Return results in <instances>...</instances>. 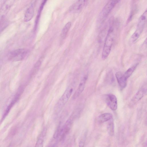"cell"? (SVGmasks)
Wrapping results in <instances>:
<instances>
[{
    "instance_id": "1",
    "label": "cell",
    "mask_w": 147,
    "mask_h": 147,
    "mask_svg": "<svg viewBox=\"0 0 147 147\" xmlns=\"http://www.w3.org/2000/svg\"><path fill=\"white\" fill-rule=\"evenodd\" d=\"M113 22L111 23L105 38L102 51V58L105 60L109 55L111 51L115 36V30Z\"/></svg>"
},
{
    "instance_id": "2",
    "label": "cell",
    "mask_w": 147,
    "mask_h": 147,
    "mask_svg": "<svg viewBox=\"0 0 147 147\" xmlns=\"http://www.w3.org/2000/svg\"><path fill=\"white\" fill-rule=\"evenodd\" d=\"M119 1V0H110L106 3L97 18L99 24H101L104 22L113 9Z\"/></svg>"
},
{
    "instance_id": "3",
    "label": "cell",
    "mask_w": 147,
    "mask_h": 147,
    "mask_svg": "<svg viewBox=\"0 0 147 147\" xmlns=\"http://www.w3.org/2000/svg\"><path fill=\"white\" fill-rule=\"evenodd\" d=\"M72 86H69L66 89L58 101L56 106V109L60 110L66 103L73 91Z\"/></svg>"
},
{
    "instance_id": "4",
    "label": "cell",
    "mask_w": 147,
    "mask_h": 147,
    "mask_svg": "<svg viewBox=\"0 0 147 147\" xmlns=\"http://www.w3.org/2000/svg\"><path fill=\"white\" fill-rule=\"evenodd\" d=\"M28 51L25 49H19L11 52L9 55V59L13 61H19L23 59L27 56Z\"/></svg>"
},
{
    "instance_id": "5",
    "label": "cell",
    "mask_w": 147,
    "mask_h": 147,
    "mask_svg": "<svg viewBox=\"0 0 147 147\" xmlns=\"http://www.w3.org/2000/svg\"><path fill=\"white\" fill-rule=\"evenodd\" d=\"M105 101L107 105L111 110L115 111L117 109V100L115 95L111 94L106 95L105 96Z\"/></svg>"
},
{
    "instance_id": "6",
    "label": "cell",
    "mask_w": 147,
    "mask_h": 147,
    "mask_svg": "<svg viewBox=\"0 0 147 147\" xmlns=\"http://www.w3.org/2000/svg\"><path fill=\"white\" fill-rule=\"evenodd\" d=\"M146 86H143L138 90L131 99V105H135L143 98L147 90Z\"/></svg>"
},
{
    "instance_id": "7",
    "label": "cell",
    "mask_w": 147,
    "mask_h": 147,
    "mask_svg": "<svg viewBox=\"0 0 147 147\" xmlns=\"http://www.w3.org/2000/svg\"><path fill=\"white\" fill-rule=\"evenodd\" d=\"M88 77V75H86L82 78L78 88L73 95V99H75L77 98L83 92Z\"/></svg>"
},
{
    "instance_id": "8",
    "label": "cell",
    "mask_w": 147,
    "mask_h": 147,
    "mask_svg": "<svg viewBox=\"0 0 147 147\" xmlns=\"http://www.w3.org/2000/svg\"><path fill=\"white\" fill-rule=\"evenodd\" d=\"M88 1L84 0H78L72 4L69 9L71 12H74L81 10L86 5Z\"/></svg>"
},
{
    "instance_id": "9",
    "label": "cell",
    "mask_w": 147,
    "mask_h": 147,
    "mask_svg": "<svg viewBox=\"0 0 147 147\" xmlns=\"http://www.w3.org/2000/svg\"><path fill=\"white\" fill-rule=\"evenodd\" d=\"M115 76L118 84L121 89L124 88L127 84V79L125 77L123 74L119 71L115 74Z\"/></svg>"
},
{
    "instance_id": "10",
    "label": "cell",
    "mask_w": 147,
    "mask_h": 147,
    "mask_svg": "<svg viewBox=\"0 0 147 147\" xmlns=\"http://www.w3.org/2000/svg\"><path fill=\"white\" fill-rule=\"evenodd\" d=\"M34 12V4L32 3L25 12L24 18V21L27 22L30 20L33 16Z\"/></svg>"
},
{
    "instance_id": "11",
    "label": "cell",
    "mask_w": 147,
    "mask_h": 147,
    "mask_svg": "<svg viewBox=\"0 0 147 147\" xmlns=\"http://www.w3.org/2000/svg\"><path fill=\"white\" fill-rule=\"evenodd\" d=\"M113 119L112 115L109 113H104L99 115L98 118V121L100 123L108 121Z\"/></svg>"
},
{
    "instance_id": "12",
    "label": "cell",
    "mask_w": 147,
    "mask_h": 147,
    "mask_svg": "<svg viewBox=\"0 0 147 147\" xmlns=\"http://www.w3.org/2000/svg\"><path fill=\"white\" fill-rule=\"evenodd\" d=\"M147 22V9L139 18L138 23V27H144Z\"/></svg>"
},
{
    "instance_id": "13",
    "label": "cell",
    "mask_w": 147,
    "mask_h": 147,
    "mask_svg": "<svg viewBox=\"0 0 147 147\" xmlns=\"http://www.w3.org/2000/svg\"><path fill=\"white\" fill-rule=\"evenodd\" d=\"M71 26V22H69L63 27L61 34V37L62 40H64L66 38Z\"/></svg>"
},
{
    "instance_id": "14",
    "label": "cell",
    "mask_w": 147,
    "mask_h": 147,
    "mask_svg": "<svg viewBox=\"0 0 147 147\" xmlns=\"http://www.w3.org/2000/svg\"><path fill=\"white\" fill-rule=\"evenodd\" d=\"M144 28V27H138L136 31L131 37V40L132 42H135L138 39L142 34Z\"/></svg>"
},
{
    "instance_id": "15",
    "label": "cell",
    "mask_w": 147,
    "mask_h": 147,
    "mask_svg": "<svg viewBox=\"0 0 147 147\" xmlns=\"http://www.w3.org/2000/svg\"><path fill=\"white\" fill-rule=\"evenodd\" d=\"M47 1L46 0L43 1V2H42V3L41 4L40 7L39 8V9L38 12L37 13V15L36 16V17L35 21V24L34 27L35 30H36V28L38 26L39 21V19L41 15V13L42 12V11L43 10V8L44 6L45 5V4L46 3Z\"/></svg>"
},
{
    "instance_id": "16",
    "label": "cell",
    "mask_w": 147,
    "mask_h": 147,
    "mask_svg": "<svg viewBox=\"0 0 147 147\" xmlns=\"http://www.w3.org/2000/svg\"><path fill=\"white\" fill-rule=\"evenodd\" d=\"M46 134V130H44L42 132L36 143L34 147H43L44 138Z\"/></svg>"
},
{
    "instance_id": "17",
    "label": "cell",
    "mask_w": 147,
    "mask_h": 147,
    "mask_svg": "<svg viewBox=\"0 0 147 147\" xmlns=\"http://www.w3.org/2000/svg\"><path fill=\"white\" fill-rule=\"evenodd\" d=\"M138 63H136L129 68L123 74L125 77L127 79L132 75L136 69Z\"/></svg>"
},
{
    "instance_id": "18",
    "label": "cell",
    "mask_w": 147,
    "mask_h": 147,
    "mask_svg": "<svg viewBox=\"0 0 147 147\" xmlns=\"http://www.w3.org/2000/svg\"><path fill=\"white\" fill-rule=\"evenodd\" d=\"M108 133L111 136L113 135L114 133V124L113 119L110 120L107 126Z\"/></svg>"
},
{
    "instance_id": "19",
    "label": "cell",
    "mask_w": 147,
    "mask_h": 147,
    "mask_svg": "<svg viewBox=\"0 0 147 147\" xmlns=\"http://www.w3.org/2000/svg\"><path fill=\"white\" fill-rule=\"evenodd\" d=\"M11 1V2L10 1H9V2H8V1H7V2L4 3L3 4V5L2 7V9L1 10H2V11H7L8 9L10 7V6L11 5V4H12Z\"/></svg>"
},
{
    "instance_id": "20",
    "label": "cell",
    "mask_w": 147,
    "mask_h": 147,
    "mask_svg": "<svg viewBox=\"0 0 147 147\" xmlns=\"http://www.w3.org/2000/svg\"><path fill=\"white\" fill-rule=\"evenodd\" d=\"M107 80L110 84H112L114 82V76L112 72L111 71H109L107 74Z\"/></svg>"
},
{
    "instance_id": "21",
    "label": "cell",
    "mask_w": 147,
    "mask_h": 147,
    "mask_svg": "<svg viewBox=\"0 0 147 147\" xmlns=\"http://www.w3.org/2000/svg\"><path fill=\"white\" fill-rule=\"evenodd\" d=\"M84 142L83 141H80L79 143V147H84Z\"/></svg>"
},
{
    "instance_id": "22",
    "label": "cell",
    "mask_w": 147,
    "mask_h": 147,
    "mask_svg": "<svg viewBox=\"0 0 147 147\" xmlns=\"http://www.w3.org/2000/svg\"><path fill=\"white\" fill-rule=\"evenodd\" d=\"M144 45L145 46H147V37L146 39L144 41Z\"/></svg>"
},
{
    "instance_id": "23",
    "label": "cell",
    "mask_w": 147,
    "mask_h": 147,
    "mask_svg": "<svg viewBox=\"0 0 147 147\" xmlns=\"http://www.w3.org/2000/svg\"><path fill=\"white\" fill-rule=\"evenodd\" d=\"M56 147V146L55 144H53L52 145L50 146L49 147Z\"/></svg>"
}]
</instances>
